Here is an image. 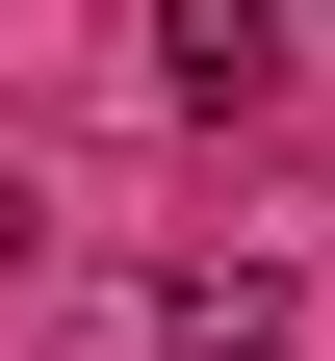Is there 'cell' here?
<instances>
[{
  "label": "cell",
  "instance_id": "1",
  "mask_svg": "<svg viewBox=\"0 0 335 361\" xmlns=\"http://www.w3.org/2000/svg\"><path fill=\"white\" fill-rule=\"evenodd\" d=\"M155 78H181V104H258V78H284V0H155Z\"/></svg>",
  "mask_w": 335,
  "mask_h": 361
},
{
  "label": "cell",
  "instance_id": "2",
  "mask_svg": "<svg viewBox=\"0 0 335 361\" xmlns=\"http://www.w3.org/2000/svg\"><path fill=\"white\" fill-rule=\"evenodd\" d=\"M155 336H181V361H284V284H258V258H207V284H181Z\"/></svg>",
  "mask_w": 335,
  "mask_h": 361
}]
</instances>
